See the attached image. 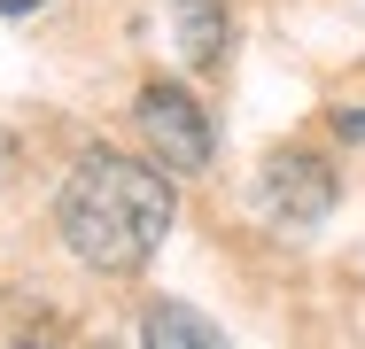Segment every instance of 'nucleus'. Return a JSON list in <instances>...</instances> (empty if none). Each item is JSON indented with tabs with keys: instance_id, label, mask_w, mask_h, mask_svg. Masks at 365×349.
Listing matches in <instances>:
<instances>
[{
	"instance_id": "1",
	"label": "nucleus",
	"mask_w": 365,
	"mask_h": 349,
	"mask_svg": "<svg viewBox=\"0 0 365 349\" xmlns=\"http://www.w3.org/2000/svg\"><path fill=\"white\" fill-rule=\"evenodd\" d=\"M171 233V179L117 155V147H86L78 171L63 179V241L86 272H140Z\"/></svg>"
},
{
	"instance_id": "2",
	"label": "nucleus",
	"mask_w": 365,
	"mask_h": 349,
	"mask_svg": "<svg viewBox=\"0 0 365 349\" xmlns=\"http://www.w3.org/2000/svg\"><path fill=\"white\" fill-rule=\"evenodd\" d=\"M133 117H140V140L163 155V171H210V155H218V140H210V117H202V101L179 85V78H155L140 85V101H133Z\"/></svg>"
},
{
	"instance_id": "3",
	"label": "nucleus",
	"mask_w": 365,
	"mask_h": 349,
	"mask_svg": "<svg viewBox=\"0 0 365 349\" xmlns=\"http://www.w3.org/2000/svg\"><path fill=\"white\" fill-rule=\"evenodd\" d=\"M334 163L327 155H311V147H272L264 163H257V209L272 217V225H288V233H303V225H319L327 209H334Z\"/></svg>"
},
{
	"instance_id": "4",
	"label": "nucleus",
	"mask_w": 365,
	"mask_h": 349,
	"mask_svg": "<svg viewBox=\"0 0 365 349\" xmlns=\"http://www.w3.org/2000/svg\"><path fill=\"white\" fill-rule=\"evenodd\" d=\"M171 39H179V63L210 78V70L225 63V47H233V16H225V0H171Z\"/></svg>"
},
{
	"instance_id": "5",
	"label": "nucleus",
	"mask_w": 365,
	"mask_h": 349,
	"mask_svg": "<svg viewBox=\"0 0 365 349\" xmlns=\"http://www.w3.org/2000/svg\"><path fill=\"white\" fill-rule=\"evenodd\" d=\"M140 349H225V334L202 318V311H187V303H148V318H140Z\"/></svg>"
},
{
	"instance_id": "6",
	"label": "nucleus",
	"mask_w": 365,
	"mask_h": 349,
	"mask_svg": "<svg viewBox=\"0 0 365 349\" xmlns=\"http://www.w3.org/2000/svg\"><path fill=\"white\" fill-rule=\"evenodd\" d=\"M334 132H342V140H365V109H334Z\"/></svg>"
},
{
	"instance_id": "7",
	"label": "nucleus",
	"mask_w": 365,
	"mask_h": 349,
	"mask_svg": "<svg viewBox=\"0 0 365 349\" xmlns=\"http://www.w3.org/2000/svg\"><path fill=\"white\" fill-rule=\"evenodd\" d=\"M31 8H47V0H0V16H31Z\"/></svg>"
},
{
	"instance_id": "8",
	"label": "nucleus",
	"mask_w": 365,
	"mask_h": 349,
	"mask_svg": "<svg viewBox=\"0 0 365 349\" xmlns=\"http://www.w3.org/2000/svg\"><path fill=\"white\" fill-rule=\"evenodd\" d=\"M16 349H47V342H39V334H16Z\"/></svg>"
}]
</instances>
